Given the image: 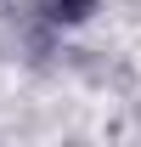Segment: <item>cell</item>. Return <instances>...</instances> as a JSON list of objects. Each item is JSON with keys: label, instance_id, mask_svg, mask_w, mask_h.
Masks as SVG:
<instances>
[{"label": "cell", "instance_id": "6da1fadb", "mask_svg": "<svg viewBox=\"0 0 141 147\" xmlns=\"http://www.w3.org/2000/svg\"><path fill=\"white\" fill-rule=\"evenodd\" d=\"M34 11L45 23H56V28H73V23H85L96 11V0H34Z\"/></svg>", "mask_w": 141, "mask_h": 147}]
</instances>
